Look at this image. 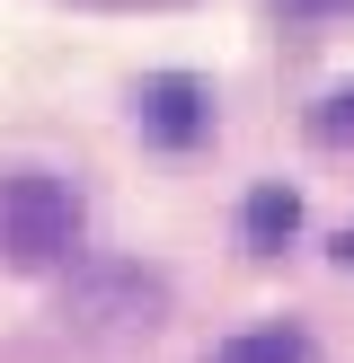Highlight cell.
Returning a JSON list of instances; mask_svg holds the SVG:
<instances>
[{
	"label": "cell",
	"mask_w": 354,
	"mask_h": 363,
	"mask_svg": "<svg viewBox=\"0 0 354 363\" xmlns=\"http://www.w3.org/2000/svg\"><path fill=\"white\" fill-rule=\"evenodd\" d=\"M80 186L53 169H0V266L18 275H53V266H80Z\"/></svg>",
	"instance_id": "obj_1"
},
{
	"label": "cell",
	"mask_w": 354,
	"mask_h": 363,
	"mask_svg": "<svg viewBox=\"0 0 354 363\" xmlns=\"http://www.w3.org/2000/svg\"><path fill=\"white\" fill-rule=\"evenodd\" d=\"M62 319L71 328H98V337H124V328H159L169 319V275H151V266H71L62 284Z\"/></svg>",
	"instance_id": "obj_2"
},
{
	"label": "cell",
	"mask_w": 354,
	"mask_h": 363,
	"mask_svg": "<svg viewBox=\"0 0 354 363\" xmlns=\"http://www.w3.org/2000/svg\"><path fill=\"white\" fill-rule=\"evenodd\" d=\"M133 124L159 151H195V142L212 133V89L195 80V71H151V80L133 89Z\"/></svg>",
	"instance_id": "obj_3"
},
{
	"label": "cell",
	"mask_w": 354,
	"mask_h": 363,
	"mask_svg": "<svg viewBox=\"0 0 354 363\" xmlns=\"http://www.w3.org/2000/svg\"><path fill=\"white\" fill-rule=\"evenodd\" d=\"M239 230H248V248H257V257H275V248L301 230V195H292V186H257V195L239 204Z\"/></svg>",
	"instance_id": "obj_4"
},
{
	"label": "cell",
	"mask_w": 354,
	"mask_h": 363,
	"mask_svg": "<svg viewBox=\"0 0 354 363\" xmlns=\"http://www.w3.org/2000/svg\"><path fill=\"white\" fill-rule=\"evenodd\" d=\"M204 363H310V337H301L292 319H275V328H239V337H222Z\"/></svg>",
	"instance_id": "obj_5"
},
{
	"label": "cell",
	"mask_w": 354,
	"mask_h": 363,
	"mask_svg": "<svg viewBox=\"0 0 354 363\" xmlns=\"http://www.w3.org/2000/svg\"><path fill=\"white\" fill-rule=\"evenodd\" d=\"M310 142H328V151H354V80L328 89V98L310 106Z\"/></svg>",
	"instance_id": "obj_6"
},
{
	"label": "cell",
	"mask_w": 354,
	"mask_h": 363,
	"mask_svg": "<svg viewBox=\"0 0 354 363\" xmlns=\"http://www.w3.org/2000/svg\"><path fill=\"white\" fill-rule=\"evenodd\" d=\"M80 9H186V0H80Z\"/></svg>",
	"instance_id": "obj_7"
},
{
	"label": "cell",
	"mask_w": 354,
	"mask_h": 363,
	"mask_svg": "<svg viewBox=\"0 0 354 363\" xmlns=\"http://www.w3.org/2000/svg\"><path fill=\"white\" fill-rule=\"evenodd\" d=\"M336 257H346V266H354V230H346V240H336Z\"/></svg>",
	"instance_id": "obj_8"
}]
</instances>
